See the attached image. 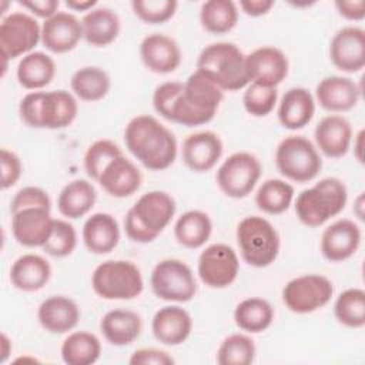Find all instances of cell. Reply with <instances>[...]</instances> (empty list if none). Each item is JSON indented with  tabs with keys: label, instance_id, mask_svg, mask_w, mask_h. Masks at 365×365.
Returning a JSON list of instances; mask_svg holds the SVG:
<instances>
[{
	"label": "cell",
	"instance_id": "cb8c5ba5",
	"mask_svg": "<svg viewBox=\"0 0 365 365\" xmlns=\"http://www.w3.org/2000/svg\"><path fill=\"white\" fill-rule=\"evenodd\" d=\"M314 138L324 155L341 158L348 153L352 143L351 123L338 114L325 115L315 125Z\"/></svg>",
	"mask_w": 365,
	"mask_h": 365
},
{
	"label": "cell",
	"instance_id": "d6a6232c",
	"mask_svg": "<svg viewBox=\"0 0 365 365\" xmlns=\"http://www.w3.org/2000/svg\"><path fill=\"white\" fill-rule=\"evenodd\" d=\"M56 76L54 60L43 51H31L23 56L17 64L16 77L26 90H40L48 86Z\"/></svg>",
	"mask_w": 365,
	"mask_h": 365
},
{
	"label": "cell",
	"instance_id": "ab89813d",
	"mask_svg": "<svg viewBox=\"0 0 365 365\" xmlns=\"http://www.w3.org/2000/svg\"><path fill=\"white\" fill-rule=\"evenodd\" d=\"M334 315L344 327L362 328L365 325V291L361 288L342 291L334 302Z\"/></svg>",
	"mask_w": 365,
	"mask_h": 365
},
{
	"label": "cell",
	"instance_id": "30bf717a",
	"mask_svg": "<svg viewBox=\"0 0 365 365\" xmlns=\"http://www.w3.org/2000/svg\"><path fill=\"white\" fill-rule=\"evenodd\" d=\"M150 284L155 297L168 302H188L197 294V282L191 268L177 258L157 262L151 271Z\"/></svg>",
	"mask_w": 365,
	"mask_h": 365
},
{
	"label": "cell",
	"instance_id": "5bb4252c",
	"mask_svg": "<svg viewBox=\"0 0 365 365\" xmlns=\"http://www.w3.org/2000/svg\"><path fill=\"white\" fill-rule=\"evenodd\" d=\"M240 259L232 247L217 242L205 247L197 262V272L204 285L214 289L230 287L238 275Z\"/></svg>",
	"mask_w": 365,
	"mask_h": 365
},
{
	"label": "cell",
	"instance_id": "8d00e7d4",
	"mask_svg": "<svg viewBox=\"0 0 365 365\" xmlns=\"http://www.w3.org/2000/svg\"><path fill=\"white\" fill-rule=\"evenodd\" d=\"M60 354L67 365H91L101 355V342L91 332L74 331L64 338Z\"/></svg>",
	"mask_w": 365,
	"mask_h": 365
},
{
	"label": "cell",
	"instance_id": "60d3db41",
	"mask_svg": "<svg viewBox=\"0 0 365 365\" xmlns=\"http://www.w3.org/2000/svg\"><path fill=\"white\" fill-rule=\"evenodd\" d=\"M257 348L245 334H231L222 339L217 349L220 365H250L254 362Z\"/></svg>",
	"mask_w": 365,
	"mask_h": 365
},
{
	"label": "cell",
	"instance_id": "9f6ffc18",
	"mask_svg": "<svg viewBox=\"0 0 365 365\" xmlns=\"http://www.w3.org/2000/svg\"><path fill=\"white\" fill-rule=\"evenodd\" d=\"M362 207H364V195L362 194H359V197L356 198V201H355V214H356V217L359 218V220H364V212H362Z\"/></svg>",
	"mask_w": 365,
	"mask_h": 365
},
{
	"label": "cell",
	"instance_id": "9c48e42d",
	"mask_svg": "<svg viewBox=\"0 0 365 365\" xmlns=\"http://www.w3.org/2000/svg\"><path fill=\"white\" fill-rule=\"evenodd\" d=\"M274 158L279 174L294 182L312 181L322 168L317 147L304 135L285 137L277 145Z\"/></svg>",
	"mask_w": 365,
	"mask_h": 365
},
{
	"label": "cell",
	"instance_id": "ba28073f",
	"mask_svg": "<svg viewBox=\"0 0 365 365\" xmlns=\"http://www.w3.org/2000/svg\"><path fill=\"white\" fill-rule=\"evenodd\" d=\"M91 288L103 299L127 301L137 298L144 289L140 268L127 259H107L91 274Z\"/></svg>",
	"mask_w": 365,
	"mask_h": 365
},
{
	"label": "cell",
	"instance_id": "1f68e13d",
	"mask_svg": "<svg viewBox=\"0 0 365 365\" xmlns=\"http://www.w3.org/2000/svg\"><path fill=\"white\" fill-rule=\"evenodd\" d=\"M97 200L94 185L83 178H76L66 184L58 194V212L67 220H77L91 211Z\"/></svg>",
	"mask_w": 365,
	"mask_h": 365
},
{
	"label": "cell",
	"instance_id": "484cf974",
	"mask_svg": "<svg viewBox=\"0 0 365 365\" xmlns=\"http://www.w3.org/2000/svg\"><path fill=\"white\" fill-rule=\"evenodd\" d=\"M80 308L77 302L64 295H51L46 298L37 309L40 325L50 334H67L74 329L80 321Z\"/></svg>",
	"mask_w": 365,
	"mask_h": 365
},
{
	"label": "cell",
	"instance_id": "e0dca14e",
	"mask_svg": "<svg viewBox=\"0 0 365 365\" xmlns=\"http://www.w3.org/2000/svg\"><path fill=\"white\" fill-rule=\"evenodd\" d=\"M362 232L359 225L348 218L336 220L321 235V254L329 262H342L359 248Z\"/></svg>",
	"mask_w": 365,
	"mask_h": 365
},
{
	"label": "cell",
	"instance_id": "4fadbf2b",
	"mask_svg": "<svg viewBox=\"0 0 365 365\" xmlns=\"http://www.w3.org/2000/svg\"><path fill=\"white\" fill-rule=\"evenodd\" d=\"M41 41V26L24 13L13 11L1 19L0 23V54L3 60H13L26 56Z\"/></svg>",
	"mask_w": 365,
	"mask_h": 365
},
{
	"label": "cell",
	"instance_id": "2e32d148",
	"mask_svg": "<svg viewBox=\"0 0 365 365\" xmlns=\"http://www.w3.org/2000/svg\"><path fill=\"white\" fill-rule=\"evenodd\" d=\"M329 60L344 73H358L365 66V31L358 26L339 29L329 41Z\"/></svg>",
	"mask_w": 365,
	"mask_h": 365
},
{
	"label": "cell",
	"instance_id": "6da1fadb",
	"mask_svg": "<svg viewBox=\"0 0 365 365\" xmlns=\"http://www.w3.org/2000/svg\"><path fill=\"white\" fill-rule=\"evenodd\" d=\"M224 98V91L202 73L194 71L184 83L165 81L153 93V107L163 118L185 127L210 123Z\"/></svg>",
	"mask_w": 365,
	"mask_h": 365
},
{
	"label": "cell",
	"instance_id": "7c38bea8",
	"mask_svg": "<svg viewBox=\"0 0 365 365\" xmlns=\"http://www.w3.org/2000/svg\"><path fill=\"white\" fill-rule=\"evenodd\" d=\"M334 295V284L319 274L292 278L282 288V302L294 314H311L325 307Z\"/></svg>",
	"mask_w": 365,
	"mask_h": 365
},
{
	"label": "cell",
	"instance_id": "d4e9b609",
	"mask_svg": "<svg viewBox=\"0 0 365 365\" xmlns=\"http://www.w3.org/2000/svg\"><path fill=\"white\" fill-rule=\"evenodd\" d=\"M97 182L110 197L125 198L141 187L143 175L137 165L123 154L107 164Z\"/></svg>",
	"mask_w": 365,
	"mask_h": 365
},
{
	"label": "cell",
	"instance_id": "9a60e30c",
	"mask_svg": "<svg viewBox=\"0 0 365 365\" xmlns=\"http://www.w3.org/2000/svg\"><path fill=\"white\" fill-rule=\"evenodd\" d=\"M289 63L285 53L274 46H262L245 56V71L250 83L277 87L288 76Z\"/></svg>",
	"mask_w": 365,
	"mask_h": 365
},
{
	"label": "cell",
	"instance_id": "5b68a950",
	"mask_svg": "<svg viewBox=\"0 0 365 365\" xmlns=\"http://www.w3.org/2000/svg\"><path fill=\"white\" fill-rule=\"evenodd\" d=\"M197 71L222 91H238L250 84L245 71V54L230 41L205 46L197 58Z\"/></svg>",
	"mask_w": 365,
	"mask_h": 365
},
{
	"label": "cell",
	"instance_id": "f1b7e54d",
	"mask_svg": "<svg viewBox=\"0 0 365 365\" xmlns=\"http://www.w3.org/2000/svg\"><path fill=\"white\" fill-rule=\"evenodd\" d=\"M51 277L50 262L38 254L20 255L10 268L11 285L23 292H36L46 287Z\"/></svg>",
	"mask_w": 365,
	"mask_h": 365
},
{
	"label": "cell",
	"instance_id": "f5cc1de1",
	"mask_svg": "<svg viewBox=\"0 0 365 365\" xmlns=\"http://www.w3.org/2000/svg\"><path fill=\"white\" fill-rule=\"evenodd\" d=\"M66 7L73 11H90L97 7V0H67Z\"/></svg>",
	"mask_w": 365,
	"mask_h": 365
},
{
	"label": "cell",
	"instance_id": "ac0fdd59",
	"mask_svg": "<svg viewBox=\"0 0 365 365\" xmlns=\"http://www.w3.org/2000/svg\"><path fill=\"white\" fill-rule=\"evenodd\" d=\"M54 218L46 208H24L11 214V232L14 240L27 248L43 247L53 230Z\"/></svg>",
	"mask_w": 365,
	"mask_h": 365
},
{
	"label": "cell",
	"instance_id": "f6af8a7d",
	"mask_svg": "<svg viewBox=\"0 0 365 365\" xmlns=\"http://www.w3.org/2000/svg\"><path fill=\"white\" fill-rule=\"evenodd\" d=\"M175 0H133L131 9L138 20L145 24H163L177 11Z\"/></svg>",
	"mask_w": 365,
	"mask_h": 365
},
{
	"label": "cell",
	"instance_id": "603a6c76",
	"mask_svg": "<svg viewBox=\"0 0 365 365\" xmlns=\"http://www.w3.org/2000/svg\"><path fill=\"white\" fill-rule=\"evenodd\" d=\"M154 338L168 346H177L187 341L192 331V318L190 312L178 305H165L160 308L151 321Z\"/></svg>",
	"mask_w": 365,
	"mask_h": 365
},
{
	"label": "cell",
	"instance_id": "52a82bcc",
	"mask_svg": "<svg viewBox=\"0 0 365 365\" xmlns=\"http://www.w3.org/2000/svg\"><path fill=\"white\" fill-rule=\"evenodd\" d=\"M235 238L241 258L254 268H265L278 257L279 235L264 217H244L237 225Z\"/></svg>",
	"mask_w": 365,
	"mask_h": 365
},
{
	"label": "cell",
	"instance_id": "816d5d0a",
	"mask_svg": "<svg viewBox=\"0 0 365 365\" xmlns=\"http://www.w3.org/2000/svg\"><path fill=\"white\" fill-rule=\"evenodd\" d=\"M274 4L275 1L272 0H241L240 9L250 17H259L267 14Z\"/></svg>",
	"mask_w": 365,
	"mask_h": 365
},
{
	"label": "cell",
	"instance_id": "681fc988",
	"mask_svg": "<svg viewBox=\"0 0 365 365\" xmlns=\"http://www.w3.org/2000/svg\"><path fill=\"white\" fill-rule=\"evenodd\" d=\"M335 7L341 17L349 21H361L365 17L364 0H336Z\"/></svg>",
	"mask_w": 365,
	"mask_h": 365
},
{
	"label": "cell",
	"instance_id": "c3c4849f",
	"mask_svg": "<svg viewBox=\"0 0 365 365\" xmlns=\"http://www.w3.org/2000/svg\"><path fill=\"white\" fill-rule=\"evenodd\" d=\"M130 365H173L174 358L164 349L160 348H138L135 349L130 359Z\"/></svg>",
	"mask_w": 365,
	"mask_h": 365
},
{
	"label": "cell",
	"instance_id": "836d02e7",
	"mask_svg": "<svg viewBox=\"0 0 365 365\" xmlns=\"http://www.w3.org/2000/svg\"><path fill=\"white\" fill-rule=\"evenodd\" d=\"M212 221L210 215L200 210H190L181 214L174 224V237L185 248H200L211 237Z\"/></svg>",
	"mask_w": 365,
	"mask_h": 365
},
{
	"label": "cell",
	"instance_id": "d6986e66",
	"mask_svg": "<svg viewBox=\"0 0 365 365\" xmlns=\"http://www.w3.org/2000/svg\"><path fill=\"white\" fill-rule=\"evenodd\" d=\"M83 38L81 21L68 11H57L41 24V44L51 53L64 54Z\"/></svg>",
	"mask_w": 365,
	"mask_h": 365
},
{
	"label": "cell",
	"instance_id": "7bdbcfd3",
	"mask_svg": "<svg viewBox=\"0 0 365 365\" xmlns=\"http://www.w3.org/2000/svg\"><path fill=\"white\" fill-rule=\"evenodd\" d=\"M77 247V232L73 224L66 220H56L53 222L51 234L47 242L41 247L43 251L54 258H64L73 254Z\"/></svg>",
	"mask_w": 365,
	"mask_h": 365
},
{
	"label": "cell",
	"instance_id": "83f0119b",
	"mask_svg": "<svg viewBox=\"0 0 365 365\" xmlns=\"http://www.w3.org/2000/svg\"><path fill=\"white\" fill-rule=\"evenodd\" d=\"M83 242L86 248L97 255L111 252L120 241L117 220L107 212H94L83 224Z\"/></svg>",
	"mask_w": 365,
	"mask_h": 365
},
{
	"label": "cell",
	"instance_id": "7402d4cb",
	"mask_svg": "<svg viewBox=\"0 0 365 365\" xmlns=\"http://www.w3.org/2000/svg\"><path fill=\"white\" fill-rule=\"evenodd\" d=\"M361 97V88L358 84L342 76L324 77L315 88L317 103L327 111L345 113L352 110Z\"/></svg>",
	"mask_w": 365,
	"mask_h": 365
},
{
	"label": "cell",
	"instance_id": "db71d44e",
	"mask_svg": "<svg viewBox=\"0 0 365 365\" xmlns=\"http://www.w3.org/2000/svg\"><path fill=\"white\" fill-rule=\"evenodd\" d=\"M362 141H364V130H361L355 140H354V154H355V158L362 163L364 161V157H362Z\"/></svg>",
	"mask_w": 365,
	"mask_h": 365
},
{
	"label": "cell",
	"instance_id": "44dd1931",
	"mask_svg": "<svg viewBox=\"0 0 365 365\" xmlns=\"http://www.w3.org/2000/svg\"><path fill=\"white\" fill-rule=\"evenodd\" d=\"M222 141L214 131H197L182 141V161L194 173H207L222 155Z\"/></svg>",
	"mask_w": 365,
	"mask_h": 365
},
{
	"label": "cell",
	"instance_id": "b9f144b4",
	"mask_svg": "<svg viewBox=\"0 0 365 365\" xmlns=\"http://www.w3.org/2000/svg\"><path fill=\"white\" fill-rule=\"evenodd\" d=\"M123 155L121 148L111 140L108 138H101L94 141L93 144L88 145L84 154V171L86 174L94 180L98 181L101 173L107 167L110 161H113L115 157Z\"/></svg>",
	"mask_w": 365,
	"mask_h": 365
},
{
	"label": "cell",
	"instance_id": "f546056e",
	"mask_svg": "<svg viewBox=\"0 0 365 365\" xmlns=\"http://www.w3.org/2000/svg\"><path fill=\"white\" fill-rule=\"evenodd\" d=\"M143 331L141 317L124 308H115L106 312L100 321V332L104 339L114 346L133 344Z\"/></svg>",
	"mask_w": 365,
	"mask_h": 365
},
{
	"label": "cell",
	"instance_id": "74e56055",
	"mask_svg": "<svg viewBox=\"0 0 365 365\" xmlns=\"http://www.w3.org/2000/svg\"><path fill=\"white\" fill-rule=\"evenodd\" d=\"M238 21V7L231 0H208L201 4L200 23L211 34H225Z\"/></svg>",
	"mask_w": 365,
	"mask_h": 365
},
{
	"label": "cell",
	"instance_id": "277c9868",
	"mask_svg": "<svg viewBox=\"0 0 365 365\" xmlns=\"http://www.w3.org/2000/svg\"><path fill=\"white\" fill-rule=\"evenodd\" d=\"M77 111L76 96L67 90L30 91L19 104L21 121L31 128H66L76 120Z\"/></svg>",
	"mask_w": 365,
	"mask_h": 365
},
{
	"label": "cell",
	"instance_id": "bcb514c9",
	"mask_svg": "<svg viewBox=\"0 0 365 365\" xmlns=\"http://www.w3.org/2000/svg\"><path fill=\"white\" fill-rule=\"evenodd\" d=\"M33 207L51 210V200L43 188L34 187V185H27V187L20 188L14 194V197L10 202V212L14 214L20 210L33 208Z\"/></svg>",
	"mask_w": 365,
	"mask_h": 365
},
{
	"label": "cell",
	"instance_id": "ffe728a7",
	"mask_svg": "<svg viewBox=\"0 0 365 365\" xmlns=\"http://www.w3.org/2000/svg\"><path fill=\"white\" fill-rule=\"evenodd\" d=\"M140 58L150 71L168 74L178 68L181 48L173 37L164 33H151L140 43Z\"/></svg>",
	"mask_w": 365,
	"mask_h": 365
},
{
	"label": "cell",
	"instance_id": "8fae6325",
	"mask_svg": "<svg viewBox=\"0 0 365 365\" xmlns=\"http://www.w3.org/2000/svg\"><path fill=\"white\" fill-rule=\"evenodd\" d=\"M262 173L259 160L247 151L231 154L218 167L215 181L218 188L230 198H245L255 188Z\"/></svg>",
	"mask_w": 365,
	"mask_h": 365
},
{
	"label": "cell",
	"instance_id": "7a4b0ae2",
	"mask_svg": "<svg viewBox=\"0 0 365 365\" xmlns=\"http://www.w3.org/2000/svg\"><path fill=\"white\" fill-rule=\"evenodd\" d=\"M124 143L133 157L151 171L167 170L177 158L174 133L148 114L135 115L127 123Z\"/></svg>",
	"mask_w": 365,
	"mask_h": 365
},
{
	"label": "cell",
	"instance_id": "f907efd6",
	"mask_svg": "<svg viewBox=\"0 0 365 365\" xmlns=\"http://www.w3.org/2000/svg\"><path fill=\"white\" fill-rule=\"evenodd\" d=\"M19 4L27 9L31 14L47 20L58 11L60 1L58 0H30V1H20Z\"/></svg>",
	"mask_w": 365,
	"mask_h": 365
},
{
	"label": "cell",
	"instance_id": "e575fe53",
	"mask_svg": "<svg viewBox=\"0 0 365 365\" xmlns=\"http://www.w3.org/2000/svg\"><path fill=\"white\" fill-rule=\"evenodd\" d=\"M111 87L110 76L106 70L97 66H86L76 70L70 78V88L73 94L83 101L103 100Z\"/></svg>",
	"mask_w": 365,
	"mask_h": 365
},
{
	"label": "cell",
	"instance_id": "4dcf8cb0",
	"mask_svg": "<svg viewBox=\"0 0 365 365\" xmlns=\"http://www.w3.org/2000/svg\"><path fill=\"white\" fill-rule=\"evenodd\" d=\"M83 38L94 47L111 44L120 34V17L110 7H94L81 19Z\"/></svg>",
	"mask_w": 365,
	"mask_h": 365
},
{
	"label": "cell",
	"instance_id": "11a10c76",
	"mask_svg": "<svg viewBox=\"0 0 365 365\" xmlns=\"http://www.w3.org/2000/svg\"><path fill=\"white\" fill-rule=\"evenodd\" d=\"M10 352H11V342L6 334H1V362H6Z\"/></svg>",
	"mask_w": 365,
	"mask_h": 365
},
{
	"label": "cell",
	"instance_id": "3957f363",
	"mask_svg": "<svg viewBox=\"0 0 365 365\" xmlns=\"http://www.w3.org/2000/svg\"><path fill=\"white\" fill-rule=\"evenodd\" d=\"M177 205L174 198L160 190L138 197L124 218L127 237L138 244L153 242L171 222Z\"/></svg>",
	"mask_w": 365,
	"mask_h": 365
},
{
	"label": "cell",
	"instance_id": "8992f818",
	"mask_svg": "<svg viewBox=\"0 0 365 365\" xmlns=\"http://www.w3.org/2000/svg\"><path fill=\"white\" fill-rule=\"evenodd\" d=\"M346 201L345 184L336 177H325L297 195L295 214L305 227L317 228L336 217L345 208Z\"/></svg>",
	"mask_w": 365,
	"mask_h": 365
},
{
	"label": "cell",
	"instance_id": "ee69618b",
	"mask_svg": "<svg viewBox=\"0 0 365 365\" xmlns=\"http://www.w3.org/2000/svg\"><path fill=\"white\" fill-rule=\"evenodd\" d=\"M278 101L277 87H267L257 83H250L242 96V104L252 117L268 115Z\"/></svg>",
	"mask_w": 365,
	"mask_h": 365
},
{
	"label": "cell",
	"instance_id": "4316f807",
	"mask_svg": "<svg viewBox=\"0 0 365 365\" xmlns=\"http://www.w3.org/2000/svg\"><path fill=\"white\" fill-rule=\"evenodd\" d=\"M315 114V98L304 87L288 88L279 100L277 115L287 130H299L308 125Z\"/></svg>",
	"mask_w": 365,
	"mask_h": 365
},
{
	"label": "cell",
	"instance_id": "f35d334b",
	"mask_svg": "<svg viewBox=\"0 0 365 365\" xmlns=\"http://www.w3.org/2000/svg\"><path fill=\"white\" fill-rule=\"evenodd\" d=\"M294 187L281 178L265 180L255 192L257 207L269 215L285 212L294 200Z\"/></svg>",
	"mask_w": 365,
	"mask_h": 365
},
{
	"label": "cell",
	"instance_id": "d590c367",
	"mask_svg": "<svg viewBox=\"0 0 365 365\" xmlns=\"http://www.w3.org/2000/svg\"><path fill=\"white\" fill-rule=\"evenodd\" d=\"M274 321V308L258 297L242 299L234 309L235 325L248 334H259L271 327Z\"/></svg>",
	"mask_w": 365,
	"mask_h": 365
},
{
	"label": "cell",
	"instance_id": "7dc6e473",
	"mask_svg": "<svg viewBox=\"0 0 365 365\" xmlns=\"http://www.w3.org/2000/svg\"><path fill=\"white\" fill-rule=\"evenodd\" d=\"M0 164H1V188L7 190L20 180L23 173V165L19 155L7 148H1L0 151Z\"/></svg>",
	"mask_w": 365,
	"mask_h": 365
}]
</instances>
